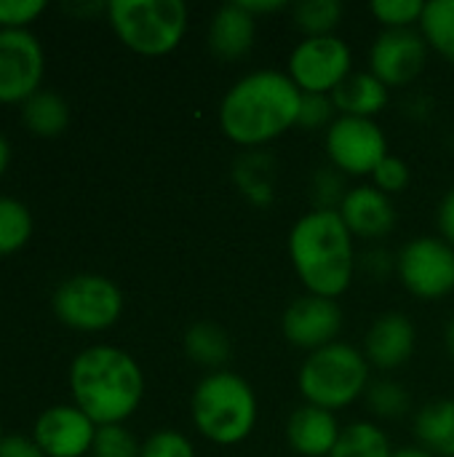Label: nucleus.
I'll return each instance as SVG.
<instances>
[{"mask_svg": "<svg viewBox=\"0 0 454 457\" xmlns=\"http://www.w3.org/2000/svg\"><path fill=\"white\" fill-rule=\"evenodd\" d=\"M300 107L302 91L286 72L257 70L230 86L219 104V126L230 142L257 147L297 126Z\"/></svg>", "mask_w": 454, "mask_h": 457, "instance_id": "nucleus-1", "label": "nucleus"}, {"mask_svg": "<svg viewBox=\"0 0 454 457\" xmlns=\"http://www.w3.org/2000/svg\"><path fill=\"white\" fill-rule=\"evenodd\" d=\"M70 394L96 426H123L142 404L144 375L131 353L91 345L70 364Z\"/></svg>", "mask_w": 454, "mask_h": 457, "instance_id": "nucleus-2", "label": "nucleus"}, {"mask_svg": "<svg viewBox=\"0 0 454 457\" xmlns=\"http://www.w3.org/2000/svg\"><path fill=\"white\" fill-rule=\"evenodd\" d=\"M289 257L308 295L337 300L353 284V233L337 209L302 214L289 233Z\"/></svg>", "mask_w": 454, "mask_h": 457, "instance_id": "nucleus-3", "label": "nucleus"}, {"mask_svg": "<svg viewBox=\"0 0 454 457\" xmlns=\"http://www.w3.org/2000/svg\"><path fill=\"white\" fill-rule=\"evenodd\" d=\"M193 423L201 436L214 445L230 447L244 442L257 426V396L254 388L235 372H209L190 402Z\"/></svg>", "mask_w": 454, "mask_h": 457, "instance_id": "nucleus-4", "label": "nucleus"}, {"mask_svg": "<svg viewBox=\"0 0 454 457\" xmlns=\"http://www.w3.org/2000/svg\"><path fill=\"white\" fill-rule=\"evenodd\" d=\"M297 383L308 404L337 412L356 404L369 391V361L359 348L337 340L308 353Z\"/></svg>", "mask_w": 454, "mask_h": 457, "instance_id": "nucleus-5", "label": "nucleus"}, {"mask_svg": "<svg viewBox=\"0 0 454 457\" xmlns=\"http://www.w3.org/2000/svg\"><path fill=\"white\" fill-rule=\"evenodd\" d=\"M104 11L118 40L142 56L171 54L187 32L182 0H112Z\"/></svg>", "mask_w": 454, "mask_h": 457, "instance_id": "nucleus-6", "label": "nucleus"}, {"mask_svg": "<svg viewBox=\"0 0 454 457\" xmlns=\"http://www.w3.org/2000/svg\"><path fill=\"white\" fill-rule=\"evenodd\" d=\"M54 316L75 332H104L123 313V292L99 273H78L62 281L51 297Z\"/></svg>", "mask_w": 454, "mask_h": 457, "instance_id": "nucleus-7", "label": "nucleus"}, {"mask_svg": "<svg viewBox=\"0 0 454 457\" xmlns=\"http://www.w3.org/2000/svg\"><path fill=\"white\" fill-rule=\"evenodd\" d=\"M326 155L332 169L345 177H367L388 158L385 131L372 118L340 115L326 129Z\"/></svg>", "mask_w": 454, "mask_h": 457, "instance_id": "nucleus-8", "label": "nucleus"}, {"mask_svg": "<svg viewBox=\"0 0 454 457\" xmlns=\"http://www.w3.org/2000/svg\"><path fill=\"white\" fill-rule=\"evenodd\" d=\"M353 54L348 43L337 35L305 37L294 46L289 56V78L302 94L332 96L334 88L351 75Z\"/></svg>", "mask_w": 454, "mask_h": 457, "instance_id": "nucleus-9", "label": "nucleus"}, {"mask_svg": "<svg viewBox=\"0 0 454 457\" xmlns=\"http://www.w3.org/2000/svg\"><path fill=\"white\" fill-rule=\"evenodd\" d=\"M396 270L409 295L442 300L454 289V246L433 236L415 238L399 252Z\"/></svg>", "mask_w": 454, "mask_h": 457, "instance_id": "nucleus-10", "label": "nucleus"}, {"mask_svg": "<svg viewBox=\"0 0 454 457\" xmlns=\"http://www.w3.org/2000/svg\"><path fill=\"white\" fill-rule=\"evenodd\" d=\"M45 54L29 29H0V104H24L40 91Z\"/></svg>", "mask_w": 454, "mask_h": 457, "instance_id": "nucleus-11", "label": "nucleus"}, {"mask_svg": "<svg viewBox=\"0 0 454 457\" xmlns=\"http://www.w3.org/2000/svg\"><path fill=\"white\" fill-rule=\"evenodd\" d=\"M281 332L286 343H292L300 351H321L337 343L343 332V308L337 305V300L302 295L284 311Z\"/></svg>", "mask_w": 454, "mask_h": 457, "instance_id": "nucleus-12", "label": "nucleus"}, {"mask_svg": "<svg viewBox=\"0 0 454 457\" xmlns=\"http://www.w3.org/2000/svg\"><path fill=\"white\" fill-rule=\"evenodd\" d=\"M96 423L75 404L48 407L37 415L32 439L45 457H83L91 455Z\"/></svg>", "mask_w": 454, "mask_h": 457, "instance_id": "nucleus-13", "label": "nucleus"}, {"mask_svg": "<svg viewBox=\"0 0 454 457\" xmlns=\"http://www.w3.org/2000/svg\"><path fill=\"white\" fill-rule=\"evenodd\" d=\"M425 59L428 43L417 29H385L369 51V72L388 88H399L409 86L423 72Z\"/></svg>", "mask_w": 454, "mask_h": 457, "instance_id": "nucleus-14", "label": "nucleus"}, {"mask_svg": "<svg viewBox=\"0 0 454 457\" xmlns=\"http://www.w3.org/2000/svg\"><path fill=\"white\" fill-rule=\"evenodd\" d=\"M415 343H417V332H415V324L409 321V316L383 313L375 319V324L367 332L364 356L377 370L393 372L412 359Z\"/></svg>", "mask_w": 454, "mask_h": 457, "instance_id": "nucleus-15", "label": "nucleus"}, {"mask_svg": "<svg viewBox=\"0 0 454 457\" xmlns=\"http://www.w3.org/2000/svg\"><path fill=\"white\" fill-rule=\"evenodd\" d=\"M337 212L345 220L348 230L367 241L388 236L396 225V209L391 195H385L375 185H359L348 190Z\"/></svg>", "mask_w": 454, "mask_h": 457, "instance_id": "nucleus-16", "label": "nucleus"}, {"mask_svg": "<svg viewBox=\"0 0 454 457\" xmlns=\"http://www.w3.org/2000/svg\"><path fill=\"white\" fill-rule=\"evenodd\" d=\"M340 423L334 412L305 404L292 412L286 423V442L302 457H329L340 442Z\"/></svg>", "mask_w": 454, "mask_h": 457, "instance_id": "nucleus-17", "label": "nucleus"}, {"mask_svg": "<svg viewBox=\"0 0 454 457\" xmlns=\"http://www.w3.org/2000/svg\"><path fill=\"white\" fill-rule=\"evenodd\" d=\"M257 37V19L241 8V3H227L222 5L209 24V48L214 56L233 62L244 59Z\"/></svg>", "mask_w": 454, "mask_h": 457, "instance_id": "nucleus-18", "label": "nucleus"}, {"mask_svg": "<svg viewBox=\"0 0 454 457\" xmlns=\"http://www.w3.org/2000/svg\"><path fill=\"white\" fill-rule=\"evenodd\" d=\"M391 88L372 72H351L332 94L334 110L351 118H372L388 107Z\"/></svg>", "mask_w": 454, "mask_h": 457, "instance_id": "nucleus-19", "label": "nucleus"}, {"mask_svg": "<svg viewBox=\"0 0 454 457\" xmlns=\"http://www.w3.org/2000/svg\"><path fill=\"white\" fill-rule=\"evenodd\" d=\"M415 436L433 457H454V399L425 404L415 415Z\"/></svg>", "mask_w": 454, "mask_h": 457, "instance_id": "nucleus-20", "label": "nucleus"}, {"mask_svg": "<svg viewBox=\"0 0 454 457\" xmlns=\"http://www.w3.org/2000/svg\"><path fill=\"white\" fill-rule=\"evenodd\" d=\"M21 123L29 134L54 139L67 131L70 126V104L56 91H37L21 104Z\"/></svg>", "mask_w": 454, "mask_h": 457, "instance_id": "nucleus-21", "label": "nucleus"}, {"mask_svg": "<svg viewBox=\"0 0 454 457\" xmlns=\"http://www.w3.org/2000/svg\"><path fill=\"white\" fill-rule=\"evenodd\" d=\"M185 353L193 364L206 367L211 372H219L230 356H233V345L227 332L214 324V321H198L185 332Z\"/></svg>", "mask_w": 454, "mask_h": 457, "instance_id": "nucleus-22", "label": "nucleus"}, {"mask_svg": "<svg viewBox=\"0 0 454 457\" xmlns=\"http://www.w3.org/2000/svg\"><path fill=\"white\" fill-rule=\"evenodd\" d=\"M420 35L428 48L454 64V0H431L425 3L420 19Z\"/></svg>", "mask_w": 454, "mask_h": 457, "instance_id": "nucleus-23", "label": "nucleus"}, {"mask_svg": "<svg viewBox=\"0 0 454 457\" xmlns=\"http://www.w3.org/2000/svg\"><path fill=\"white\" fill-rule=\"evenodd\" d=\"M391 439L388 434L375 426V423H351L343 434L337 447L332 450L329 457H391Z\"/></svg>", "mask_w": 454, "mask_h": 457, "instance_id": "nucleus-24", "label": "nucleus"}, {"mask_svg": "<svg viewBox=\"0 0 454 457\" xmlns=\"http://www.w3.org/2000/svg\"><path fill=\"white\" fill-rule=\"evenodd\" d=\"M32 230H35L32 212L21 201L11 195H0V257H11L21 252L32 238Z\"/></svg>", "mask_w": 454, "mask_h": 457, "instance_id": "nucleus-25", "label": "nucleus"}, {"mask_svg": "<svg viewBox=\"0 0 454 457\" xmlns=\"http://www.w3.org/2000/svg\"><path fill=\"white\" fill-rule=\"evenodd\" d=\"M292 11H294V24L297 29L305 32V37L332 35L345 13L340 0H302Z\"/></svg>", "mask_w": 454, "mask_h": 457, "instance_id": "nucleus-26", "label": "nucleus"}, {"mask_svg": "<svg viewBox=\"0 0 454 457\" xmlns=\"http://www.w3.org/2000/svg\"><path fill=\"white\" fill-rule=\"evenodd\" d=\"M425 11L423 0H375L372 13L385 29H412V24H420Z\"/></svg>", "mask_w": 454, "mask_h": 457, "instance_id": "nucleus-27", "label": "nucleus"}, {"mask_svg": "<svg viewBox=\"0 0 454 457\" xmlns=\"http://www.w3.org/2000/svg\"><path fill=\"white\" fill-rule=\"evenodd\" d=\"M367 402H369V410L377 418H385V420L401 418L409 410V394L399 383H393V380L372 383L369 391H367Z\"/></svg>", "mask_w": 454, "mask_h": 457, "instance_id": "nucleus-28", "label": "nucleus"}, {"mask_svg": "<svg viewBox=\"0 0 454 457\" xmlns=\"http://www.w3.org/2000/svg\"><path fill=\"white\" fill-rule=\"evenodd\" d=\"M142 445L126 426H99L91 457H139Z\"/></svg>", "mask_w": 454, "mask_h": 457, "instance_id": "nucleus-29", "label": "nucleus"}, {"mask_svg": "<svg viewBox=\"0 0 454 457\" xmlns=\"http://www.w3.org/2000/svg\"><path fill=\"white\" fill-rule=\"evenodd\" d=\"M45 8V0H0V29H29Z\"/></svg>", "mask_w": 454, "mask_h": 457, "instance_id": "nucleus-30", "label": "nucleus"}, {"mask_svg": "<svg viewBox=\"0 0 454 457\" xmlns=\"http://www.w3.org/2000/svg\"><path fill=\"white\" fill-rule=\"evenodd\" d=\"M139 457H195V447L179 431H155L144 445Z\"/></svg>", "mask_w": 454, "mask_h": 457, "instance_id": "nucleus-31", "label": "nucleus"}, {"mask_svg": "<svg viewBox=\"0 0 454 457\" xmlns=\"http://www.w3.org/2000/svg\"><path fill=\"white\" fill-rule=\"evenodd\" d=\"M343 177L337 169H318L316 179H313V198H316V209H340L343 198L348 190H343Z\"/></svg>", "mask_w": 454, "mask_h": 457, "instance_id": "nucleus-32", "label": "nucleus"}, {"mask_svg": "<svg viewBox=\"0 0 454 457\" xmlns=\"http://www.w3.org/2000/svg\"><path fill=\"white\" fill-rule=\"evenodd\" d=\"M332 112H334V102L332 96H321V94H302V107H300V118L297 126L302 129H321V126H332Z\"/></svg>", "mask_w": 454, "mask_h": 457, "instance_id": "nucleus-33", "label": "nucleus"}, {"mask_svg": "<svg viewBox=\"0 0 454 457\" xmlns=\"http://www.w3.org/2000/svg\"><path fill=\"white\" fill-rule=\"evenodd\" d=\"M372 179H375V187L383 190L385 195L401 193V190H407V185H409V166H407L401 158L388 155V158L375 169Z\"/></svg>", "mask_w": 454, "mask_h": 457, "instance_id": "nucleus-34", "label": "nucleus"}, {"mask_svg": "<svg viewBox=\"0 0 454 457\" xmlns=\"http://www.w3.org/2000/svg\"><path fill=\"white\" fill-rule=\"evenodd\" d=\"M0 457H45L43 450L35 445L32 436H21V434H11L3 436L0 442Z\"/></svg>", "mask_w": 454, "mask_h": 457, "instance_id": "nucleus-35", "label": "nucleus"}, {"mask_svg": "<svg viewBox=\"0 0 454 457\" xmlns=\"http://www.w3.org/2000/svg\"><path fill=\"white\" fill-rule=\"evenodd\" d=\"M439 233L442 238L454 246V187L442 198V206H439Z\"/></svg>", "mask_w": 454, "mask_h": 457, "instance_id": "nucleus-36", "label": "nucleus"}, {"mask_svg": "<svg viewBox=\"0 0 454 457\" xmlns=\"http://www.w3.org/2000/svg\"><path fill=\"white\" fill-rule=\"evenodd\" d=\"M244 11H249L254 19L257 16H265V13H276V11H284L286 3L284 0H238Z\"/></svg>", "mask_w": 454, "mask_h": 457, "instance_id": "nucleus-37", "label": "nucleus"}, {"mask_svg": "<svg viewBox=\"0 0 454 457\" xmlns=\"http://www.w3.org/2000/svg\"><path fill=\"white\" fill-rule=\"evenodd\" d=\"M8 166H11V145H8V139L0 134V177L8 171Z\"/></svg>", "mask_w": 454, "mask_h": 457, "instance_id": "nucleus-38", "label": "nucleus"}, {"mask_svg": "<svg viewBox=\"0 0 454 457\" xmlns=\"http://www.w3.org/2000/svg\"><path fill=\"white\" fill-rule=\"evenodd\" d=\"M391 457H433L428 450H423V447H401V450H396Z\"/></svg>", "mask_w": 454, "mask_h": 457, "instance_id": "nucleus-39", "label": "nucleus"}, {"mask_svg": "<svg viewBox=\"0 0 454 457\" xmlns=\"http://www.w3.org/2000/svg\"><path fill=\"white\" fill-rule=\"evenodd\" d=\"M444 343H447V351H450V356L454 359V319L447 324V335H444Z\"/></svg>", "mask_w": 454, "mask_h": 457, "instance_id": "nucleus-40", "label": "nucleus"}, {"mask_svg": "<svg viewBox=\"0 0 454 457\" xmlns=\"http://www.w3.org/2000/svg\"><path fill=\"white\" fill-rule=\"evenodd\" d=\"M0 442H3V423H0Z\"/></svg>", "mask_w": 454, "mask_h": 457, "instance_id": "nucleus-41", "label": "nucleus"}]
</instances>
